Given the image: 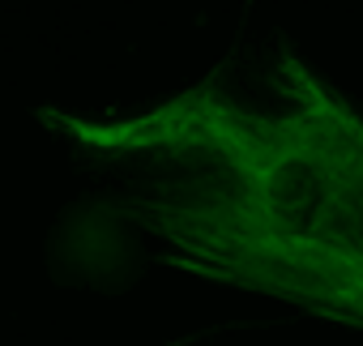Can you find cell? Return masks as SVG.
<instances>
[{"instance_id": "obj_1", "label": "cell", "mask_w": 363, "mask_h": 346, "mask_svg": "<svg viewBox=\"0 0 363 346\" xmlns=\"http://www.w3.org/2000/svg\"><path fill=\"white\" fill-rule=\"evenodd\" d=\"M150 261L363 333V116L278 48L257 99L223 73L141 111L39 107Z\"/></svg>"}]
</instances>
